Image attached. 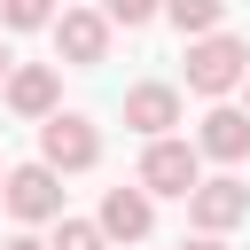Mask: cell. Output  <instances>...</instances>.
Returning a JSON list of instances; mask_svg holds the SVG:
<instances>
[{
	"instance_id": "6da1fadb",
	"label": "cell",
	"mask_w": 250,
	"mask_h": 250,
	"mask_svg": "<svg viewBox=\"0 0 250 250\" xmlns=\"http://www.w3.org/2000/svg\"><path fill=\"white\" fill-rule=\"evenodd\" d=\"M242 78H250V47H242L234 31H211V39H195V47H188V94L227 102Z\"/></svg>"
},
{
	"instance_id": "7a4b0ae2",
	"label": "cell",
	"mask_w": 250,
	"mask_h": 250,
	"mask_svg": "<svg viewBox=\"0 0 250 250\" xmlns=\"http://www.w3.org/2000/svg\"><path fill=\"white\" fill-rule=\"evenodd\" d=\"M39 164L62 180V172H94L102 164V133H94V117H78V109H55L47 125H39Z\"/></svg>"
},
{
	"instance_id": "3957f363",
	"label": "cell",
	"mask_w": 250,
	"mask_h": 250,
	"mask_svg": "<svg viewBox=\"0 0 250 250\" xmlns=\"http://www.w3.org/2000/svg\"><path fill=\"white\" fill-rule=\"evenodd\" d=\"M195 180H203V156H195L188 141H148V148H141L133 188H141L148 203H156V195H180V203H188V195H195Z\"/></svg>"
},
{
	"instance_id": "277c9868",
	"label": "cell",
	"mask_w": 250,
	"mask_h": 250,
	"mask_svg": "<svg viewBox=\"0 0 250 250\" xmlns=\"http://www.w3.org/2000/svg\"><path fill=\"white\" fill-rule=\"evenodd\" d=\"M0 203H8L16 227H55V219H62V180H55L47 164H16V172L0 180Z\"/></svg>"
},
{
	"instance_id": "5b68a950",
	"label": "cell",
	"mask_w": 250,
	"mask_h": 250,
	"mask_svg": "<svg viewBox=\"0 0 250 250\" xmlns=\"http://www.w3.org/2000/svg\"><path fill=\"white\" fill-rule=\"evenodd\" d=\"M188 219H195V234H203V242H227V234L250 219V188H242L234 172H219V180H195V195H188Z\"/></svg>"
},
{
	"instance_id": "8992f818",
	"label": "cell",
	"mask_w": 250,
	"mask_h": 250,
	"mask_svg": "<svg viewBox=\"0 0 250 250\" xmlns=\"http://www.w3.org/2000/svg\"><path fill=\"white\" fill-rule=\"evenodd\" d=\"M0 94H8V109L31 117V125H47V117L62 109V78H55V62H16Z\"/></svg>"
},
{
	"instance_id": "52a82bcc",
	"label": "cell",
	"mask_w": 250,
	"mask_h": 250,
	"mask_svg": "<svg viewBox=\"0 0 250 250\" xmlns=\"http://www.w3.org/2000/svg\"><path fill=\"white\" fill-rule=\"evenodd\" d=\"M125 125H133L141 141H172V125H180V86H164V78L125 86Z\"/></svg>"
},
{
	"instance_id": "ba28073f",
	"label": "cell",
	"mask_w": 250,
	"mask_h": 250,
	"mask_svg": "<svg viewBox=\"0 0 250 250\" xmlns=\"http://www.w3.org/2000/svg\"><path fill=\"white\" fill-rule=\"evenodd\" d=\"M55 47H62V62H78V70L109 62V23H102V8H62V16H55Z\"/></svg>"
},
{
	"instance_id": "9c48e42d",
	"label": "cell",
	"mask_w": 250,
	"mask_h": 250,
	"mask_svg": "<svg viewBox=\"0 0 250 250\" xmlns=\"http://www.w3.org/2000/svg\"><path fill=\"white\" fill-rule=\"evenodd\" d=\"M94 227H102V242H141V234L156 227V203H148L141 188H109V195H102V219H94Z\"/></svg>"
},
{
	"instance_id": "30bf717a",
	"label": "cell",
	"mask_w": 250,
	"mask_h": 250,
	"mask_svg": "<svg viewBox=\"0 0 250 250\" xmlns=\"http://www.w3.org/2000/svg\"><path fill=\"white\" fill-rule=\"evenodd\" d=\"M188 148H195V156H219V164H242V156H250V117H242L234 102H219Z\"/></svg>"
},
{
	"instance_id": "8fae6325",
	"label": "cell",
	"mask_w": 250,
	"mask_h": 250,
	"mask_svg": "<svg viewBox=\"0 0 250 250\" xmlns=\"http://www.w3.org/2000/svg\"><path fill=\"white\" fill-rule=\"evenodd\" d=\"M164 16H172V31H180V39H188V47H195V39H211V31H219V0H172V8H164Z\"/></svg>"
},
{
	"instance_id": "7c38bea8",
	"label": "cell",
	"mask_w": 250,
	"mask_h": 250,
	"mask_svg": "<svg viewBox=\"0 0 250 250\" xmlns=\"http://www.w3.org/2000/svg\"><path fill=\"white\" fill-rule=\"evenodd\" d=\"M47 250H109V242H102L94 219H55V242H47Z\"/></svg>"
},
{
	"instance_id": "4fadbf2b",
	"label": "cell",
	"mask_w": 250,
	"mask_h": 250,
	"mask_svg": "<svg viewBox=\"0 0 250 250\" xmlns=\"http://www.w3.org/2000/svg\"><path fill=\"white\" fill-rule=\"evenodd\" d=\"M0 23H8V31H39V23H55V8H47V0H8Z\"/></svg>"
},
{
	"instance_id": "5bb4252c",
	"label": "cell",
	"mask_w": 250,
	"mask_h": 250,
	"mask_svg": "<svg viewBox=\"0 0 250 250\" xmlns=\"http://www.w3.org/2000/svg\"><path fill=\"white\" fill-rule=\"evenodd\" d=\"M148 16H156L148 0H109V8H102V23H109V31H141Z\"/></svg>"
},
{
	"instance_id": "9a60e30c",
	"label": "cell",
	"mask_w": 250,
	"mask_h": 250,
	"mask_svg": "<svg viewBox=\"0 0 250 250\" xmlns=\"http://www.w3.org/2000/svg\"><path fill=\"white\" fill-rule=\"evenodd\" d=\"M0 250H47V242H31V234H8V242H0Z\"/></svg>"
},
{
	"instance_id": "2e32d148",
	"label": "cell",
	"mask_w": 250,
	"mask_h": 250,
	"mask_svg": "<svg viewBox=\"0 0 250 250\" xmlns=\"http://www.w3.org/2000/svg\"><path fill=\"white\" fill-rule=\"evenodd\" d=\"M8 70H16V55H8V39H0V86H8Z\"/></svg>"
},
{
	"instance_id": "e0dca14e",
	"label": "cell",
	"mask_w": 250,
	"mask_h": 250,
	"mask_svg": "<svg viewBox=\"0 0 250 250\" xmlns=\"http://www.w3.org/2000/svg\"><path fill=\"white\" fill-rule=\"evenodd\" d=\"M180 250H227V242H203V234H195V242H180Z\"/></svg>"
},
{
	"instance_id": "ac0fdd59",
	"label": "cell",
	"mask_w": 250,
	"mask_h": 250,
	"mask_svg": "<svg viewBox=\"0 0 250 250\" xmlns=\"http://www.w3.org/2000/svg\"><path fill=\"white\" fill-rule=\"evenodd\" d=\"M242 86H250V78H242ZM242 117H250V109H242Z\"/></svg>"
},
{
	"instance_id": "d6986e66",
	"label": "cell",
	"mask_w": 250,
	"mask_h": 250,
	"mask_svg": "<svg viewBox=\"0 0 250 250\" xmlns=\"http://www.w3.org/2000/svg\"><path fill=\"white\" fill-rule=\"evenodd\" d=\"M0 180H8V164H0Z\"/></svg>"
}]
</instances>
